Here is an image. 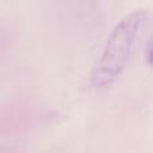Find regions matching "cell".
I'll list each match as a JSON object with an SVG mask.
<instances>
[{"mask_svg":"<svg viewBox=\"0 0 153 153\" xmlns=\"http://www.w3.org/2000/svg\"><path fill=\"white\" fill-rule=\"evenodd\" d=\"M148 20L149 12L140 8L128 13L114 26L91 73V83L97 89L111 86L122 74L138 34Z\"/></svg>","mask_w":153,"mask_h":153,"instance_id":"obj_1","label":"cell"},{"mask_svg":"<svg viewBox=\"0 0 153 153\" xmlns=\"http://www.w3.org/2000/svg\"><path fill=\"white\" fill-rule=\"evenodd\" d=\"M145 58H146V63H148V66H151L152 65V42L151 40H148V45H146Z\"/></svg>","mask_w":153,"mask_h":153,"instance_id":"obj_2","label":"cell"}]
</instances>
